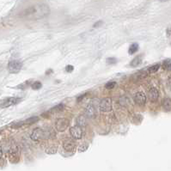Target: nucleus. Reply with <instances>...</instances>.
<instances>
[{"instance_id":"nucleus-7","label":"nucleus","mask_w":171,"mask_h":171,"mask_svg":"<svg viewBox=\"0 0 171 171\" xmlns=\"http://www.w3.org/2000/svg\"><path fill=\"white\" fill-rule=\"evenodd\" d=\"M100 109L102 112H109L112 110V100L110 98H103L100 102Z\"/></svg>"},{"instance_id":"nucleus-3","label":"nucleus","mask_w":171,"mask_h":171,"mask_svg":"<svg viewBox=\"0 0 171 171\" xmlns=\"http://www.w3.org/2000/svg\"><path fill=\"white\" fill-rule=\"evenodd\" d=\"M23 67V63L20 60H10L9 62L8 70L10 73H17L21 71V69Z\"/></svg>"},{"instance_id":"nucleus-12","label":"nucleus","mask_w":171,"mask_h":171,"mask_svg":"<svg viewBox=\"0 0 171 171\" xmlns=\"http://www.w3.org/2000/svg\"><path fill=\"white\" fill-rule=\"evenodd\" d=\"M163 107L166 111H171V99L170 98H164L163 100Z\"/></svg>"},{"instance_id":"nucleus-21","label":"nucleus","mask_w":171,"mask_h":171,"mask_svg":"<svg viewBox=\"0 0 171 171\" xmlns=\"http://www.w3.org/2000/svg\"><path fill=\"white\" fill-rule=\"evenodd\" d=\"M115 85H116V83L115 82V81H110V82H108V83L106 84L105 88L107 89V90H112V89H114V88L115 87Z\"/></svg>"},{"instance_id":"nucleus-8","label":"nucleus","mask_w":171,"mask_h":171,"mask_svg":"<svg viewBox=\"0 0 171 171\" xmlns=\"http://www.w3.org/2000/svg\"><path fill=\"white\" fill-rule=\"evenodd\" d=\"M134 101L137 104L139 105H144L146 102V96L144 92L139 91L136 93L135 96H134Z\"/></svg>"},{"instance_id":"nucleus-27","label":"nucleus","mask_w":171,"mask_h":171,"mask_svg":"<svg viewBox=\"0 0 171 171\" xmlns=\"http://www.w3.org/2000/svg\"><path fill=\"white\" fill-rule=\"evenodd\" d=\"M85 96H86V94H84V95H82V96H80V97H78V98H77V102H80V101L83 99L84 97H85Z\"/></svg>"},{"instance_id":"nucleus-13","label":"nucleus","mask_w":171,"mask_h":171,"mask_svg":"<svg viewBox=\"0 0 171 171\" xmlns=\"http://www.w3.org/2000/svg\"><path fill=\"white\" fill-rule=\"evenodd\" d=\"M141 62H142V56H137V57H135L133 60H131L130 65L132 66V67H137V66H139V65L141 64Z\"/></svg>"},{"instance_id":"nucleus-9","label":"nucleus","mask_w":171,"mask_h":171,"mask_svg":"<svg viewBox=\"0 0 171 171\" xmlns=\"http://www.w3.org/2000/svg\"><path fill=\"white\" fill-rule=\"evenodd\" d=\"M63 148L66 151H73L76 148L75 142L71 139H65L63 142Z\"/></svg>"},{"instance_id":"nucleus-5","label":"nucleus","mask_w":171,"mask_h":171,"mask_svg":"<svg viewBox=\"0 0 171 171\" xmlns=\"http://www.w3.org/2000/svg\"><path fill=\"white\" fill-rule=\"evenodd\" d=\"M21 101L20 98H16V97H9L6 99H4L1 102H0V107L2 108H5V107H9L10 106H13L15 104L18 103Z\"/></svg>"},{"instance_id":"nucleus-2","label":"nucleus","mask_w":171,"mask_h":171,"mask_svg":"<svg viewBox=\"0 0 171 171\" xmlns=\"http://www.w3.org/2000/svg\"><path fill=\"white\" fill-rule=\"evenodd\" d=\"M54 132L52 131V129L49 130H45L41 128H36L31 133V139L34 141H40V140H44V139H50L54 137Z\"/></svg>"},{"instance_id":"nucleus-22","label":"nucleus","mask_w":171,"mask_h":171,"mask_svg":"<svg viewBox=\"0 0 171 171\" xmlns=\"http://www.w3.org/2000/svg\"><path fill=\"white\" fill-rule=\"evenodd\" d=\"M64 107H65L64 105H63L62 103H60V104H59L58 106H56V107H52V111H53V112H60V111H62V110L64 109Z\"/></svg>"},{"instance_id":"nucleus-24","label":"nucleus","mask_w":171,"mask_h":171,"mask_svg":"<svg viewBox=\"0 0 171 171\" xmlns=\"http://www.w3.org/2000/svg\"><path fill=\"white\" fill-rule=\"evenodd\" d=\"M73 70H74V67H73L72 65H67V66L65 67V71L67 72H72Z\"/></svg>"},{"instance_id":"nucleus-10","label":"nucleus","mask_w":171,"mask_h":171,"mask_svg":"<svg viewBox=\"0 0 171 171\" xmlns=\"http://www.w3.org/2000/svg\"><path fill=\"white\" fill-rule=\"evenodd\" d=\"M148 96H149V99L151 102H156L159 97V92L156 88H151L148 92Z\"/></svg>"},{"instance_id":"nucleus-23","label":"nucleus","mask_w":171,"mask_h":171,"mask_svg":"<svg viewBox=\"0 0 171 171\" xmlns=\"http://www.w3.org/2000/svg\"><path fill=\"white\" fill-rule=\"evenodd\" d=\"M116 62H117V60L115 58H107V63L108 65L115 64Z\"/></svg>"},{"instance_id":"nucleus-1","label":"nucleus","mask_w":171,"mask_h":171,"mask_svg":"<svg viewBox=\"0 0 171 171\" xmlns=\"http://www.w3.org/2000/svg\"><path fill=\"white\" fill-rule=\"evenodd\" d=\"M22 13H23L22 16L23 17H26L28 19L37 20V19L44 18V17L48 16L50 13V9L47 4H35V5H32L31 7L24 10Z\"/></svg>"},{"instance_id":"nucleus-11","label":"nucleus","mask_w":171,"mask_h":171,"mask_svg":"<svg viewBox=\"0 0 171 171\" xmlns=\"http://www.w3.org/2000/svg\"><path fill=\"white\" fill-rule=\"evenodd\" d=\"M85 115L88 118H95L96 115V111L93 105H88L85 108Z\"/></svg>"},{"instance_id":"nucleus-26","label":"nucleus","mask_w":171,"mask_h":171,"mask_svg":"<svg viewBox=\"0 0 171 171\" xmlns=\"http://www.w3.org/2000/svg\"><path fill=\"white\" fill-rule=\"evenodd\" d=\"M102 23H102V21H100V22H97V23H96L94 24V28H97V26L99 27L100 25H102Z\"/></svg>"},{"instance_id":"nucleus-15","label":"nucleus","mask_w":171,"mask_h":171,"mask_svg":"<svg viewBox=\"0 0 171 171\" xmlns=\"http://www.w3.org/2000/svg\"><path fill=\"white\" fill-rule=\"evenodd\" d=\"M138 50H139V45L137 43H133L130 46L128 52H129V54H133V53L138 52Z\"/></svg>"},{"instance_id":"nucleus-20","label":"nucleus","mask_w":171,"mask_h":171,"mask_svg":"<svg viewBox=\"0 0 171 171\" xmlns=\"http://www.w3.org/2000/svg\"><path fill=\"white\" fill-rule=\"evenodd\" d=\"M163 66L164 69H166L168 71H171V60H165L163 62Z\"/></svg>"},{"instance_id":"nucleus-4","label":"nucleus","mask_w":171,"mask_h":171,"mask_svg":"<svg viewBox=\"0 0 171 171\" xmlns=\"http://www.w3.org/2000/svg\"><path fill=\"white\" fill-rule=\"evenodd\" d=\"M56 130L58 131H64L69 127V120L65 118H60L57 119L55 123Z\"/></svg>"},{"instance_id":"nucleus-16","label":"nucleus","mask_w":171,"mask_h":171,"mask_svg":"<svg viewBox=\"0 0 171 171\" xmlns=\"http://www.w3.org/2000/svg\"><path fill=\"white\" fill-rule=\"evenodd\" d=\"M39 120V118L37 116H33V117H30L27 119L25 121H23V124H27V125H31V124L35 123L36 121Z\"/></svg>"},{"instance_id":"nucleus-14","label":"nucleus","mask_w":171,"mask_h":171,"mask_svg":"<svg viewBox=\"0 0 171 171\" xmlns=\"http://www.w3.org/2000/svg\"><path fill=\"white\" fill-rule=\"evenodd\" d=\"M86 116H79L77 119V126H79L81 127H83L84 126L86 125V118H85Z\"/></svg>"},{"instance_id":"nucleus-6","label":"nucleus","mask_w":171,"mask_h":171,"mask_svg":"<svg viewBox=\"0 0 171 171\" xmlns=\"http://www.w3.org/2000/svg\"><path fill=\"white\" fill-rule=\"evenodd\" d=\"M70 133L73 139H81L84 136V130H83V127H81L79 126H75L71 128Z\"/></svg>"},{"instance_id":"nucleus-28","label":"nucleus","mask_w":171,"mask_h":171,"mask_svg":"<svg viewBox=\"0 0 171 171\" xmlns=\"http://www.w3.org/2000/svg\"><path fill=\"white\" fill-rule=\"evenodd\" d=\"M2 155H3V151H2V148L0 147V158L2 157Z\"/></svg>"},{"instance_id":"nucleus-19","label":"nucleus","mask_w":171,"mask_h":171,"mask_svg":"<svg viewBox=\"0 0 171 171\" xmlns=\"http://www.w3.org/2000/svg\"><path fill=\"white\" fill-rule=\"evenodd\" d=\"M57 151H58V148L56 147V146H52V147L46 149V153H48V154H55Z\"/></svg>"},{"instance_id":"nucleus-25","label":"nucleus","mask_w":171,"mask_h":171,"mask_svg":"<svg viewBox=\"0 0 171 171\" xmlns=\"http://www.w3.org/2000/svg\"><path fill=\"white\" fill-rule=\"evenodd\" d=\"M87 149H88V145H85V146L83 145V146H81V147H80L79 151L82 152V151H85L86 150H87Z\"/></svg>"},{"instance_id":"nucleus-17","label":"nucleus","mask_w":171,"mask_h":171,"mask_svg":"<svg viewBox=\"0 0 171 171\" xmlns=\"http://www.w3.org/2000/svg\"><path fill=\"white\" fill-rule=\"evenodd\" d=\"M160 68V64H156L153 65H151L150 67L148 68V72L149 73H155L158 70H159Z\"/></svg>"},{"instance_id":"nucleus-18","label":"nucleus","mask_w":171,"mask_h":171,"mask_svg":"<svg viewBox=\"0 0 171 171\" xmlns=\"http://www.w3.org/2000/svg\"><path fill=\"white\" fill-rule=\"evenodd\" d=\"M42 87V84L39 81H36V82H34L31 85V88H32L33 90H40V88Z\"/></svg>"}]
</instances>
